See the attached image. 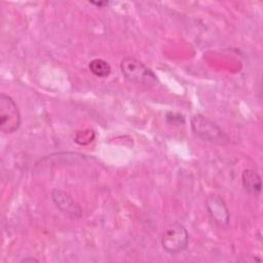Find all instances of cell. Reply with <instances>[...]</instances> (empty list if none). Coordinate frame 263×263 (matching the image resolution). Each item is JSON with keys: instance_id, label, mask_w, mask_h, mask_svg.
Wrapping results in <instances>:
<instances>
[{"instance_id": "obj_1", "label": "cell", "mask_w": 263, "mask_h": 263, "mask_svg": "<svg viewBox=\"0 0 263 263\" xmlns=\"http://www.w3.org/2000/svg\"><path fill=\"white\" fill-rule=\"evenodd\" d=\"M190 126L193 134L205 142L219 146L230 143V137L217 123L201 114L191 117Z\"/></svg>"}, {"instance_id": "obj_2", "label": "cell", "mask_w": 263, "mask_h": 263, "mask_svg": "<svg viewBox=\"0 0 263 263\" xmlns=\"http://www.w3.org/2000/svg\"><path fill=\"white\" fill-rule=\"evenodd\" d=\"M120 71L133 83L145 86H152L157 83V77L154 72L136 58L123 59L120 63Z\"/></svg>"}, {"instance_id": "obj_3", "label": "cell", "mask_w": 263, "mask_h": 263, "mask_svg": "<svg viewBox=\"0 0 263 263\" xmlns=\"http://www.w3.org/2000/svg\"><path fill=\"white\" fill-rule=\"evenodd\" d=\"M21 125V113L13 99L2 92L0 95V129L4 134H12Z\"/></svg>"}, {"instance_id": "obj_4", "label": "cell", "mask_w": 263, "mask_h": 263, "mask_svg": "<svg viewBox=\"0 0 263 263\" xmlns=\"http://www.w3.org/2000/svg\"><path fill=\"white\" fill-rule=\"evenodd\" d=\"M189 242V234L185 226L175 223L161 237V247L170 255H177L183 252Z\"/></svg>"}, {"instance_id": "obj_5", "label": "cell", "mask_w": 263, "mask_h": 263, "mask_svg": "<svg viewBox=\"0 0 263 263\" xmlns=\"http://www.w3.org/2000/svg\"><path fill=\"white\" fill-rule=\"evenodd\" d=\"M50 195L55 206L64 215L73 220L80 219L82 217V209L77 202L74 201V199L69 193L61 189H53Z\"/></svg>"}, {"instance_id": "obj_6", "label": "cell", "mask_w": 263, "mask_h": 263, "mask_svg": "<svg viewBox=\"0 0 263 263\" xmlns=\"http://www.w3.org/2000/svg\"><path fill=\"white\" fill-rule=\"evenodd\" d=\"M205 208L212 220L219 226H226L229 224L230 214L225 200L218 194L208 196Z\"/></svg>"}, {"instance_id": "obj_7", "label": "cell", "mask_w": 263, "mask_h": 263, "mask_svg": "<svg viewBox=\"0 0 263 263\" xmlns=\"http://www.w3.org/2000/svg\"><path fill=\"white\" fill-rule=\"evenodd\" d=\"M241 184L243 189L251 195H258L262 189V179L260 175L251 168H246L241 173Z\"/></svg>"}, {"instance_id": "obj_8", "label": "cell", "mask_w": 263, "mask_h": 263, "mask_svg": "<svg viewBox=\"0 0 263 263\" xmlns=\"http://www.w3.org/2000/svg\"><path fill=\"white\" fill-rule=\"evenodd\" d=\"M88 68L95 76L101 78L108 77L111 73L110 65L102 59H93L92 61H90L88 64Z\"/></svg>"}, {"instance_id": "obj_9", "label": "cell", "mask_w": 263, "mask_h": 263, "mask_svg": "<svg viewBox=\"0 0 263 263\" xmlns=\"http://www.w3.org/2000/svg\"><path fill=\"white\" fill-rule=\"evenodd\" d=\"M165 119L170 124H174V125H183L185 123V118L180 113L167 112L165 115Z\"/></svg>"}, {"instance_id": "obj_10", "label": "cell", "mask_w": 263, "mask_h": 263, "mask_svg": "<svg viewBox=\"0 0 263 263\" xmlns=\"http://www.w3.org/2000/svg\"><path fill=\"white\" fill-rule=\"evenodd\" d=\"M21 262L22 263H27V262H39V260L38 259H36V258H34V257H26V258H23L22 260H21Z\"/></svg>"}, {"instance_id": "obj_11", "label": "cell", "mask_w": 263, "mask_h": 263, "mask_svg": "<svg viewBox=\"0 0 263 263\" xmlns=\"http://www.w3.org/2000/svg\"><path fill=\"white\" fill-rule=\"evenodd\" d=\"M90 4L92 5H96V6H99V7H102V6H106L108 5V2L105 1V2H93V1H89Z\"/></svg>"}]
</instances>
